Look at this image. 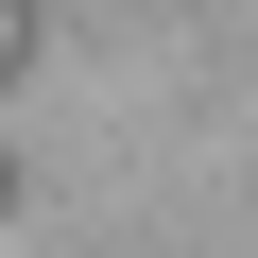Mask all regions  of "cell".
Segmentation results:
<instances>
[{"instance_id":"obj_1","label":"cell","mask_w":258,"mask_h":258,"mask_svg":"<svg viewBox=\"0 0 258 258\" xmlns=\"http://www.w3.org/2000/svg\"><path fill=\"white\" fill-rule=\"evenodd\" d=\"M18 35H35V18H18V0H0V69H18Z\"/></svg>"}]
</instances>
